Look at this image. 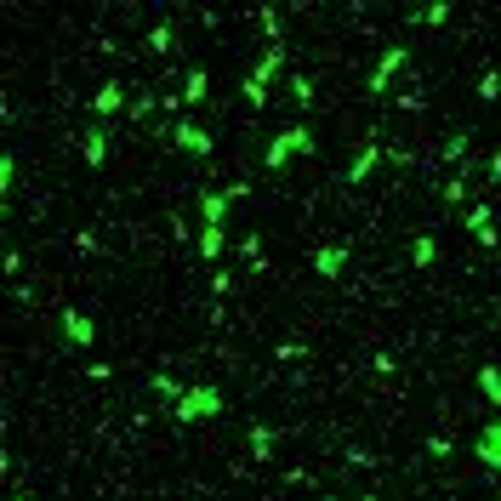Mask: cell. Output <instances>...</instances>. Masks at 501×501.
<instances>
[{"instance_id": "obj_6", "label": "cell", "mask_w": 501, "mask_h": 501, "mask_svg": "<svg viewBox=\"0 0 501 501\" xmlns=\"http://www.w3.org/2000/svg\"><path fill=\"white\" fill-rule=\"evenodd\" d=\"M63 330H69V337H74L80 348L92 342V319H86V313H63Z\"/></svg>"}, {"instance_id": "obj_15", "label": "cell", "mask_w": 501, "mask_h": 501, "mask_svg": "<svg viewBox=\"0 0 501 501\" xmlns=\"http://www.w3.org/2000/svg\"><path fill=\"white\" fill-rule=\"evenodd\" d=\"M86 160H92V165L103 160V132H92V137H86Z\"/></svg>"}, {"instance_id": "obj_13", "label": "cell", "mask_w": 501, "mask_h": 501, "mask_svg": "<svg viewBox=\"0 0 501 501\" xmlns=\"http://www.w3.org/2000/svg\"><path fill=\"white\" fill-rule=\"evenodd\" d=\"M428 262H433V239L422 234V239H416V268H428Z\"/></svg>"}, {"instance_id": "obj_14", "label": "cell", "mask_w": 501, "mask_h": 501, "mask_svg": "<svg viewBox=\"0 0 501 501\" xmlns=\"http://www.w3.org/2000/svg\"><path fill=\"white\" fill-rule=\"evenodd\" d=\"M183 97H188V103H199V97H205V74H188V92H183Z\"/></svg>"}, {"instance_id": "obj_11", "label": "cell", "mask_w": 501, "mask_h": 501, "mask_svg": "<svg viewBox=\"0 0 501 501\" xmlns=\"http://www.w3.org/2000/svg\"><path fill=\"white\" fill-rule=\"evenodd\" d=\"M370 165H376V143L359 154V165H353V183H359V177H370Z\"/></svg>"}, {"instance_id": "obj_9", "label": "cell", "mask_w": 501, "mask_h": 501, "mask_svg": "<svg viewBox=\"0 0 501 501\" xmlns=\"http://www.w3.org/2000/svg\"><path fill=\"white\" fill-rule=\"evenodd\" d=\"M199 205H205V217H211V228H223V211H228V199H223V194H205Z\"/></svg>"}, {"instance_id": "obj_8", "label": "cell", "mask_w": 501, "mask_h": 501, "mask_svg": "<svg viewBox=\"0 0 501 501\" xmlns=\"http://www.w3.org/2000/svg\"><path fill=\"white\" fill-rule=\"evenodd\" d=\"M183 148H211V137H205V132H194V125H177V132H171Z\"/></svg>"}, {"instance_id": "obj_4", "label": "cell", "mask_w": 501, "mask_h": 501, "mask_svg": "<svg viewBox=\"0 0 501 501\" xmlns=\"http://www.w3.org/2000/svg\"><path fill=\"white\" fill-rule=\"evenodd\" d=\"M404 63V46H393V52H382V63H376V74H370V92H382L388 80H393V69Z\"/></svg>"}, {"instance_id": "obj_2", "label": "cell", "mask_w": 501, "mask_h": 501, "mask_svg": "<svg viewBox=\"0 0 501 501\" xmlns=\"http://www.w3.org/2000/svg\"><path fill=\"white\" fill-rule=\"evenodd\" d=\"M479 462H484L490 473H501V422H490V428L479 433Z\"/></svg>"}, {"instance_id": "obj_3", "label": "cell", "mask_w": 501, "mask_h": 501, "mask_svg": "<svg viewBox=\"0 0 501 501\" xmlns=\"http://www.w3.org/2000/svg\"><path fill=\"white\" fill-rule=\"evenodd\" d=\"M290 148H313V137L302 132V125H297V132H285V137L268 148V165H285V154H290Z\"/></svg>"}, {"instance_id": "obj_12", "label": "cell", "mask_w": 501, "mask_h": 501, "mask_svg": "<svg viewBox=\"0 0 501 501\" xmlns=\"http://www.w3.org/2000/svg\"><path fill=\"white\" fill-rule=\"evenodd\" d=\"M250 450L268 456V450H274V433H268V428H257V433H250Z\"/></svg>"}, {"instance_id": "obj_7", "label": "cell", "mask_w": 501, "mask_h": 501, "mask_svg": "<svg viewBox=\"0 0 501 501\" xmlns=\"http://www.w3.org/2000/svg\"><path fill=\"white\" fill-rule=\"evenodd\" d=\"M479 388L490 393V404H501V370H495V365H484V370H479Z\"/></svg>"}, {"instance_id": "obj_5", "label": "cell", "mask_w": 501, "mask_h": 501, "mask_svg": "<svg viewBox=\"0 0 501 501\" xmlns=\"http://www.w3.org/2000/svg\"><path fill=\"white\" fill-rule=\"evenodd\" d=\"M342 262H348V250H342V245H325L319 257H313V268H319L325 279H337V274H342Z\"/></svg>"}, {"instance_id": "obj_1", "label": "cell", "mask_w": 501, "mask_h": 501, "mask_svg": "<svg viewBox=\"0 0 501 501\" xmlns=\"http://www.w3.org/2000/svg\"><path fill=\"white\" fill-rule=\"evenodd\" d=\"M223 410V399L211 393V388H188V399L177 404V416H183V422H194V416H217Z\"/></svg>"}, {"instance_id": "obj_10", "label": "cell", "mask_w": 501, "mask_h": 501, "mask_svg": "<svg viewBox=\"0 0 501 501\" xmlns=\"http://www.w3.org/2000/svg\"><path fill=\"white\" fill-rule=\"evenodd\" d=\"M199 250H205V257H217V250H223V228H205V239H199Z\"/></svg>"}]
</instances>
